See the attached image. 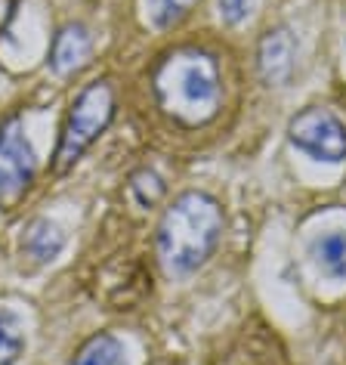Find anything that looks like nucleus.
Masks as SVG:
<instances>
[{"mask_svg": "<svg viewBox=\"0 0 346 365\" xmlns=\"http://www.w3.org/2000/svg\"><path fill=\"white\" fill-rule=\"evenodd\" d=\"M223 207L207 192H183L173 198L158 223V257L173 276H192L214 257L223 239Z\"/></svg>", "mask_w": 346, "mask_h": 365, "instance_id": "nucleus-1", "label": "nucleus"}, {"mask_svg": "<svg viewBox=\"0 0 346 365\" xmlns=\"http://www.w3.org/2000/svg\"><path fill=\"white\" fill-rule=\"evenodd\" d=\"M154 96L164 115H170L173 121L198 127L207 124L220 112L223 103V84L220 71H216L214 56H207L201 50H173L167 53L158 68H154Z\"/></svg>", "mask_w": 346, "mask_h": 365, "instance_id": "nucleus-2", "label": "nucleus"}, {"mask_svg": "<svg viewBox=\"0 0 346 365\" xmlns=\"http://www.w3.org/2000/svg\"><path fill=\"white\" fill-rule=\"evenodd\" d=\"M112 118H115V87L108 81H90L87 87H80V93L71 99L65 112V121H62L53 168L59 173L75 168L80 155L108 130Z\"/></svg>", "mask_w": 346, "mask_h": 365, "instance_id": "nucleus-3", "label": "nucleus"}, {"mask_svg": "<svg viewBox=\"0 0 346 365\" xmlns=\"http://www.w3.org/2000/svg\"><path fill=\"white\" fill-rule=\"evenodd\" d=\"M38 177V152L25 136L19 115H10L0 124V211H13L28 195Z\"/></svg>", "mask_w": 346, "mask_h": 365, "instance_id": "nucleus-4", "label": "nucleus"}, {"mask_svg": "<svg viewBox=\"0 0 346 365\" xmlns=\"http://www.w3.org/2000/svg\"><path fill=\"white\" fill-rule=\"evenodd\" d=\"M288 140L306 152L315 161L340 164L346 161V124L337 118L331 108H303L300 115L290 118Z\"/></svg>", "mask_w": 346, "mask_h": 365, "instance_id": "nucleus-5", "label": "nucleus"}, {"mask_svg": "<svg viewBox=\"0 0 346 365\" xmlns=\"http://www.w3.org/2000/svg\"><path fill=\"white\" fill-rule=\"evenodd\" d=\"M294 34L288 29H269L257 47V68L269 87H281L294 71Z\"/></svg>", "mask_w": 346, "mask_h": 365, "instance_id": "nucleus-6", "label": "nucleus"}, {"mask_svg": "<svg viewBox=\"0 0 346 365\" xmlns=\"http://www.w3.org/2000/svg\"><path fill=\"white\" fill-rule=\"evenodd\" d=\"M90 53H93V38L84 25L71 22V25H62L53 38V47H50V59L47 66L53 75L65 78V75H75L90 62Z\"/></svg>", "mask_w": 346, "mask_h": 365, "instance_id": "nucleus-7", "label": "nucleus"}, {"mask_svg": "<svg viewBox=\"0 0 346 365\" xmlns=\"http://www.w3.org/2000/svg\"><path fill=\"white\" fill-rule=\"evenodd\" d=\"M65 248V232L59 230L47 217H34V220L25 226L22 239H19V251L22 257H28L34 267H47L53 263Z\"/></svg>", "mask_w": 346, "mask_h": 365, "instance_id": "nucleus-8", "label": "nucleus"}, {"mask_svg": "<svg viewBox=\"0 0 346 365\" xmlns=\"http://www.w3.org/2000/svg\"><path fill=\"white\" fill-rule=\"evenodd\" d=\"M71 365H127L124 344L117 341L115 334L99 331L80 344V350L75 353Z\"/></svg>", "mask_w": 346, "mask_h": 365, "instance_id": "nucleus-9", "label": "nucleus"}, {"mask_svg": "<svg viewBox=\"0 0 346 365\" xmlns=\"http://www.w3.org/2000/svg\"><path fill=\"white\" fill-rule=\"evenodd\" d=\"M315 260L331 279H346V235L327 232L315 242Z\"/></svg>", "mask_w": 346, "mask_h": 365, "instance_id": "nucleus-10", "label": "nucleus"}, {"mask_svg": "<svg viewBox=\"0 0 346 365\" xmlns=\"http://www.w3.org/2000/svg\"><path fill=\"white\" fill-rule=\"evenodd\" d=\"M25 353V334L19 316L10 309H0V365H16Z\"/></svg>", "mask_w": 346, "mask_h": 365, "instance_id": "nucleus-11", "label": "nucleus"}, {"mask_svg": "<svg viewBox=\"0 0 346 365\" xmlns=\"http://www.w3.org/2000/svg\"><path fill=\"white\" fill-rule=\"evenodd\" d=\"M198 6V0H145V13L154 29H177L183 19H189Z\"/></svg>", "mask_w": 346, "mask_h": 365, "instance_id": "nucleus-12", "label": "nucleus"}, {"mask_svg": "<svg viewBox=\"0 0 346 365\" xmlns=\"http://www.w3.org/2000/svg\"><path fill=\"white\" fill-rule=\"evenodd\" d=\"M130 195L140 207H154L164 198V180L152 168H140L130 177Z\"/></svg>", "mask_w": 346, "mask_h": 365, "instance_id": "nucleus-13", "label": "nucleus"}, {"mask_svg": "<svg viewBox=\"0 0 346 365\" xmlns=\"http://www.w3.org/2000/svg\"><path fill=\"white\" fill-rule=\"evenodd\" d=\"M251 13V0H220V19L226 25H238L248 19Z\"/></svg>", "mask_w": 346, "mask_h": 365, "instance_id": "nucleus-14", "label": "nucleus"}]
</instances>
